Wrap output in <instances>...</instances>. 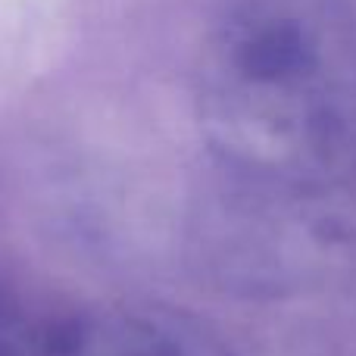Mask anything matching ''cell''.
I'll return each mask as SVG.
<instances>
[{
  "label": "cell",
  "mask_w": 356,
  "mask_h": 356,
  "mask_svg": "<svg viewBox=\"0 0 356 356\" xmlns=\"http://www.w3.org/2000/svg\"><path fill=\"white\" fill-rule=\"evenodd\" d=\"M0 356H29L22 322H19V313L3 284H0Z\"/></svg>",
  "instance_id": "3"
},
{
  "label": "cell",
  "mask_w": 356,
  "mask_h": 356,
  "mask_svg": "<svg viewBox=\"0 0 356 356\" xmlns=\"http://www.w3.org/2000/svg\"><path fill=\"white\" fill-rule=\"evenodd\" d=\"M35 356H209L191 334L156 319L131 316L75 322L47 334Z\"/></svg>",
  "instance_id": "2"
},
{
  "label": "cell",
  "mask_w": 356,
  "mask_h": 356,
  "mask_svg": "<svg viewBox=\"0 0 356 356\" xmlns=\"http://www.w3.org/2000/svg\"><path fill=\"white\" fill-rule=\"evenodd\" d=\"M209 144L291 191L356 178V0H232L197 72Z\"/></svg>",
  "instance_id": "1"
}]
</instances>
